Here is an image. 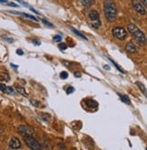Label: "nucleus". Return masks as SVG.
<instances>
[{
  "instance_id": "dca6fc26",
  "label": "nucleus",
  "mask_w": 147,
  "mask_h": 150,
  "mask_svg": "<svg viewBox=\"0 0 147 150\" xmlns=\"http://www.w3.org/2000/svg\"><path fill=\"white\" fill-rule=\"evenodd\" d=\"M5 93H6V94H8V95H14V89H13L12 87H8V86H6V90H5Z\"/></svg>"
},
{
  "instance_id": "423d86ee",
  "label": "nucleus",
  "mask_w": 147,
  "mask_h": 150,
  "mask_svg": "<svg viewBox=\"0 0 147 150\" xmlns=\"http://www.w3.org/2000/svg\"><path fill=\"white\" fill-rule=\"evenodd\" d=\"M132 5L134 6V8L135 9L136 12H138L141 15H145L146 14V9L145 7L138 1V0H132Z\"/></svg>"
},
{
  "instance_id": "c756f323",
  "label": "nucleus",
  "mask_w": 147,
  "mask_h": 150,
  "mask_svg": "<svg viewBox=\"0 0 147 150\" xmlns=\"http://www.w3.org/2000/svg\"><path fill=\"white\" fill-rule=\"evenodd\" d=\"M103 67H105L106 69H108V70L110 69V67H109V66H106H106H103Z\"/></svg>"
},
{
  "instance_id": "5701e85b",
  "label": "nucleus",
  "mask_w": 147,
  "mask_h": 150,
  "mask_svg": "<svg viewBox=\"0 0 147 150\" xmlns=\"http://www.w3.org/2000/svg\"><path fill=\"white\" fill-rule=\"evenodd\" d=\"M141 1V4L144 6V7H146V6H147V0H140Z\"/></svg>"
},
{
  "instance_id": "ddd939ff",
  "label": "nucleus",
  "mask_w": 147,
  "mask_h": 150,
  "mask_svg": "<svg viewBox=\"0 0 147 150\" xmlns=\"http://www.w3.org/2000/svg\"><path fill=\"white\" fill-rule=\"evenodd\" d=\"M15 89H16L17 92L20 93L21 95H23L24 96H27V92H25V90L24 89L23 87H21V86H16V87H15Z\"/></svg>"
},
{
  "instance_id": "f3484780",
  "label": "nucleus",
  "mask_w": 147,
  "mask_h": 150,
  "mask_svg": "<svg viewBox=\"0 0 147 150\" xmlns=\"http://www.w3.org/2000/svg\"><path fill=\"white\" fill-rule=\"evenodd\" d=\"M110 60H111V62H112V63H113V64H114V65L115 66V67H116V68L118 69V71H120V72H122V73H124V70H123L122 68H120V67H119V66H118V65H117V64H116V63L115 62V61H114V60H112V59H110Z\"/></svg>"
},
{
  "instance_id": "2eb2a0df",
  "label": "nucleus",
  "mask_w": 147,
  "mask_h": 150,
  "mask_svg": "<svg viewBox=\"0 0 147 150\" xmlns=\"http://www.w3.org/2000/svg\"><path fill=\"white\" fill-rule=\"evenodd\" d=\"M120 98H121V100L124 101V103H127V104H130V98H128L127 96H124V95H120Z\"/></svg>"
},
{
  "instance_id": "f8f14e48",
  "label": "nucleus",
  "mask_w": 147,
  "mask_h": 150,
  "mask_svg": "<svg viewBox=\"0 0 147 150\" xmlns=\"http://www.w3.org/2000/svg\"><path fill=\"white\" fill-rule=\"evenodd\" d=\"M94 0H80L81 4L84 6H90L93 3H94Z\"/></svg>"
},
{
  "instance_id": "a878e982",
  "label": "nucleus",
  "mask_w": 147,
  "mask_h": 150,
  "mask_svg": "<svg viewBox=\"0 0 147 150\" xmlns=\"http://www.w3.org/2000/svg\"><path fill=\"white\" fill-rule=\"evenodd\" d=\"M4 38H5L8 43H13V41H14L12 38H6V37H4Z\"/></svg>"
},
{
  "instance_id": "4468645a",
  "label": "nucleus",
  "mask_w": 147,
  "mask_h": 150,
  "mask_svg": "<svg viewBox=\"0 0 147 150\" xmlns=\"http://www.w3.org/2000/svg\"><path fill=\"white\" fill-rule=\"evenodd\" d=\"M71 30L75 33V34H76L77 35V36H79L81 38H83V39H84V40H87V38H86V37L85 36H84V35L83 34H81L79 31H77L76 29H75V28H71Z\"/></svg>"
},
{
  "instance_id": "c85d7f7f",
  "label": "nucleus",
  "mask_w": 147,
  "mask_h": 150,
  "mask_svg": "<svg viewBox=\"0 0 147 150\" xmlns=\"http://www.w3.org/2000/svg\"><path fill=\"white\" fill-rule=\"evenodd\" d=\"M0 3H7V0H0Z\"/></svg>"
},
{
  "instance_id": "aec40b11",
  "label": "nucleus",
  "mask_w": 147,
  "mask_h": 150,
  "mask_svg": "<svg viewBox=\"0 0 147 150\" xmlns=\"http://www.w3.org/2000/svg\"><path fill=\"white\" fill-rule=\"evenodd\" d=\"M31 104H32V105H34V107H37V108L39 107V103H38L37 100H34H34H33V99H31Z\"/></svg>"
},
{
  "instance_id": "7c9ffc66",
  "label": "nucleus",
  "mask_w": 147,
  "mask_h": 150,
  "mask_svg": "<svg viewBox=\"0 0 147 150\" xmlns=\"http://www.w3.org/2000/svg\"><path fill=\"white\" fill-rule=\"evenodd\" d=\"M75 76H80V74H77V73H75Z\"/></svg>"
},
{
  "instance_id": "4be33fe9",
  "label": "nucleus",
  "mask_w": 147,
  "mask_h": 150,
  "mask_svg": "<svg viewBox=\"0 0 147 150\" xmlns=\"http://www.w3.org/2000/svg\"><path fill=\"white\" fill-rule=\"evenodd\" d=\"M6 88V85H4V84H0V90L3 91V92H5Z\"/></svg>"
},
{
  "instance_id": "b1692460",
  "label": "nucleus",
  "mask_w": 147,
  "mask_h": 150,
  "mask_svg": "<svg viewBox=\"0 0 147 150\" xmlns=\"http://www.w3.org/2000/svg\"><path fill=\"white\" fill-rule=\"evenodd\" d=\"M73 91H74V87H69L68 89L66 90V92H67V94H70V93H73Z\"/></svg>"
},
{
  "instance_id": "9d476101",
  "label": "nucleus",
  "mask_w": 147,
  "mask_h": 150,
  "mask_svg": "<svg viewBox=\"0 0 147 150\" xmlns=\"http://www.w3.org/2000/svg\"><path fill=\"white\" fill-rule=\"evenodd\" d=\"M10 13H13V14H16V15H22L24 16L25 17H27L29 19H32V20H34V21H38V19L37 17H34V16H31V15H28V14H25V13H21V12H15V11H10Z\"/></svg>"
},
{
  "instance_id": "bb28decb",
  "label": "nucleus",
  "mask_w": 147,
  "mask_h": 150,
  "mask_svg": "<svg viewBox=\"0 0 147 150\" xmlns=\"http://www.w3.org/2000/svg\"><path fill=\"white\" fill-rule=\"evenodd\" d=\"M16 53L17 54H19V55H23L24 54V52L21 50V49H18V50H16Z\"/></svg>"
},
{
  "instance_id": "f257e3e1",
  "label": "nucleus",
  "mask_w": 147,
  "mask_h": 150,
  "mask_svg": "<svg viewBox=\"0 0 147 150\" xmlns=\"http://www.w3.org/2000/svg\"><path fill=\"white\" fill-rule=\"evenodd\" d=\"M103 11H105L106 19L109 22H113L116 19L117 9L115 3L113 0H106L105 4H103Z\"/></svg>"
},
{
  "instance_id": "393cba45",
  "label": "nucleus",
  "mask_w": 147,
  "mask_h": 150,
  "mask_svg": "<svg viewBox=\"0 0 147 150\" xmlns=\"http://www.w3.org/2000/svg\"><path fill=\"white\" fill-rule=\"evenodd\" d=\"M43 22H44L46 25H49L50 26V28H53V25H52L51 23H49V22H47L46 20H45V19H43Z\"/></svg>"
},
{
  "instance_id": "7ed1b4c3",
  "label": "nucleus",
  "mask_w": 147,
  "mask_h": 150,
  "mask_svg": "<svg viewBox=\"0 0 147 150\" xmlns=\"http://www.w3.org/2000/svg\"><path fill=\"white\" fill-rule=\"evenodd\" d=\"M24 141H25V145L33 150H41L42 149V146L39 144L38 141L34 137H33L31 135H25Z\"/></svg>"
},
{
  "instance_id": "6ab92c4d",
  "label": "nucleus",
  "mask_w": 147,
  "mask_h": 150,
  "mask_svg": "<svg viewBox=\"0 0 147 150\" xmlns=\"http://www.w3.org/2000/svg\"><path fill=\"white\" fill-rule=\"evenodd\" d=\"M60 76H61L62 79H66L68 77V74L65 71H64V72H62L61 74H60Z\"/></svg>"
},
{
  "instance_id": "9b49d317",
  "label": "nucleus",
  "mask_w": 147,
  "mask_h": 150,
  "mask_svg": "<svg viewBox=\"0 0 147 150\" xmlns=\"http://www.w3.org/2000/svg\"><path fill=\"white\" fill-rule=\"evenodd\" d=\"M135 84L137 85V86H138V87L140 88L141 91L143 93V95H144V96H146V88H145L144 85H143L142 82H139V81H136V82H135Z\"/></svg>"
},
{
  "instance_id": "f03ea898",
  "label": "nucleus",
  "mask_w": 147,
  "mask_h": 150,
  "mask_svg": "<svg viewBox=\"0 0 147 150\" xmlns=\"http://www.w3.org/2000/svg\"><path fill=\"white\" fill-rule=\"evenodd\" d=\"M128 30L130 32V34L134 37V38H135V40L141 44V45H144L146 43V38L144 36V34L143 33V31H141L137 26L134 24H128Z\"/></svg>"
},
{
  "instance_id": "39448f33",
  "label": "nucleus",
  "mask_w": 147,
  "mask_h": 150,
  "mask_svg": "<svg viewBox=\"0 0 147 150\" xmlns=\"http://www.w3.org/2000/svg\"><path fill=\"white\" fill-rule=\"evenodd\" d=\"M113 35L118 38L119 40H124L127 37V32L124 28H120V26H116L113 29Z\"/></svg>"
},
{
  "instance_id": "20e7f679",
  "label": "nucleus",
  "mask_w": 147,
  "mask_h": 150,
  "mask_svg": "<svg viewBox=\"0 0 147 150\" xmlns=\"http://www.w3.org/2000/svg\"><path fill=\"white\" fill-rule=\"evenodd\" d=\"M89 18L92 22V25L94 28H98L100 25H101V21H100V16L98 14L97 11L96 10H91L89 13Z\"/></svg>"
},
{
  "instance_id": "6e6552de",
  "label": "nucleus",
  "mask_w": 147,
  "mask_h": 150,
  "mask_svg": "<svg viewBox=\"0 0 147 150\" xmlns=\"http://www.w3.org/2000/svg\"><path fill=\"white\" fill-rule=\"evenodd\" d=\"M18 131L23 135H32L34 133L33 129L27 126H20L18 127Z\"/></svg>"
},
{
  "instance_id": "412c9836",
  "label": "nucleus",
  "mask_w": 147,
  "mask_h": 150,
  "mask_svg": "<svg viewBox=\"0 0 147 150\" xmlns=\"http://www.w3.org/2000/svg\"><path fill=\"white\" fill-rule=\"evenodd\" d=\"M54 40H55L56 42H60V41L62 40V38L60 37V36H58V35H57V36H56V37L54 38Z\"/></svg>"
},
{
  "instance_id": "0eeeda50",
  "label": "nucleus",
  "mask_w": 147,
  "mask_h": 150,
  "mask_svg": "<svg viewBox=\"0 0 147 150\" xmlns=\"http://www.w3.org/2000/svg\"><path fill=\"white\" fill-rule=\"evenodd\" d=\"M9 147L12 149H18L21 147V142L17 137H12L9 142Z\"/></svg>"
},
{
  "instance_id": "1a4fd4ad",
  "label": "nucleus",
  "mask_w": 147,
  "mask_h": 150,
  "mask_svg": "<svg viewBox=\"0 0 147 150\" xmlns=\"http://www.w3.org/2000/svg\"><path fill=\"white\" fill-rule=\"evenodd\" d=\"M125 48L128 52H130V53H135L137 51V48L135 47V45L133 43V42H129L126 44V46H125Z\"/></svg>"
},
{
  "instance_id": "cd10ccee",
  "label": "nucleus",
  "mask_w": 147,
  "mask_h": 150,
  "mask_svg": "<svg viewBox=\"0 0 147 150\" xmlns=\"http://www.w3.org/2000/svg\"><path fill=\"white\" fill-rule=\"evenodd\" d=\"M7 6H15V7H16L17 6V5H15V3H8V5Z\"/></svg>"
},
{
  "instance_id": "a211bd4d",
  "label": "nucleus",
  "mask_w": 147,
  "mask_h": 150,
  "mask_svg": "<svg viewBox=\"0 0 147 150\" xmlns=\"http://www.w3.org/2000/svg\"><path fill=\"white\" fill-rule=\"evenodd\" d=\"M58 47L61 50H65L67 48V46H66V44H65V43H61V44H59Z\"/></svg>"
}]
</instances>
